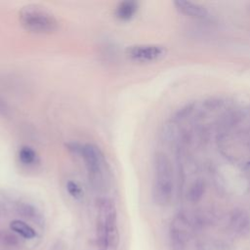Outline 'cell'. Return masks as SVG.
Segmentation results:
<instances>
[{"label":"cell","mask_w":250,"mask_h":250,"mask_svg":"<svg viewBox=\"0 0 250 250\" xmlns=\"http://www.w3.org/2000/svg\"><path fill=\"white\" fill-rule=\"evenodd\" d=\"M70 148L81 156L93 188L105 190L110 183V171L101 148L93 144H72Z\"/></svg>","instance_id":"1"},{"label":"cell","mask_w":250,"mask_h":250,"mask_svg":"<svg viewBox=\"0 0 250 250\" xmlns=\"http://www.w3.org/2000/svg\"><path fill=\"white\" fill-rule=\"evenodd\" d=\"M97 235L100 245L115 250L119 243L117 228V213L113 201L109 198H100L97 202Z\"/></svg>","instance_id":"2"},{"label":"cell","mask_w":250,"mask_h":250,"mask_svg":"<svg viewBox=\"0 0 250 250\" xmlns=\"http://www.w3.org/2000/svg\"><path fill=\"white\" fill-rule=\"evenodd\" d=\"M174 175L173 167L168 156L156 152L153 157L152 197L158 205L168 204L173 196Z\"/></svg>","instance_id":"3"},{"label":"cell","mask_w":250,"mask_h":250,"mask_svg":"<svg viewBox=\"0 0 250 250\" xmlns=\"http://www.w3.org/2000/svg\"><path fill=\"white\" fill-rule=\"evenodd\" d=\"M19 21L26 31L35 34H50L59 28L55 15L37 4L23 6L19 12Z\"/></svg>","instance_id":"4"},{"label":"cell","mask_w":250,"mask_h":250,"mask_svg":"<svg viewBox=\"0 0 250 250\" xmlns=\"http://www.w3.org/2000/svg\"><path fill=\"white\" fill-rule=\"evenodd\" d=\"M166 48L158 44H136L128 46L126 57L137 62H151L162 59L166 55Z\"/></svg>","instance_id":"5"},{"label":"cell","mask_w":250,"mask_h":250,"mask_svg":"<svg viewBox=\"0 0 250 250\" xmlns=\"http://www.w3.org/2000/svg\"><path fill=\"white\" fill-rule=\"evenodd\" d=\"M174 4L176 6V9L180 13L188 17H191L195 19H204L208 16V11L206 10V8L197 3L179 0V1H175Z\"/></svg>","instance_id":"6"},{"label":"cell","mask_w":250,"mask_h":250,"mask_svg":"<svg viewBox=\"0 0 250 250\" xmlns=\"http://www.w3.org/2000/svg\"><path fill=\"white\" fill-rule=\"evenodd\" d=\"M139 5L136 1L126 0L119 2L115 8L114 15L115 17L122 21H131L137 14Z\"/></svg>","instance_id":"7"},{"label":"cell","mask_w":250,"mask_h":250,"mask_svg":"<svg viewBox=\"0 0 250 250\" xmlns=\"http://www.w3.org/2000/svg\"><path fill=\"white\" fill-rule=\"evenodd\" d=\"M10 229L14 232L18 233L23 238L26 239H32L36 236L35 229L29 226L27 223L21 220H14L10 223Z\"/></svg>","instance_id":"8"},{"label":"cell","mask_w":250,"mask_h":250,"mask_svg":"<svg viewBox=\"0 0 250 250\" xmlns=\"http://www.w3.org/2000/svg\"><path fill=\"white\" fill-rule=\"evenodd\" d=\"M18 157L19 160L21 164L25 166H30L36 163L38 155L35 149H33L29 146H22L18 152Z\"/></svg>","instance_id":"9"},{"label":"cell","mask_w":250,"mask_h":250,"mask_svg":"<svg viewBox=\"0 0 250 250\" xmlns=\"http://www.w3.org/2000/svg\"><path fill=\"white\" fill-rule=\"evenodd\" d=\"M17 210L19 214L21 216L28 218L33 221H39L41 220V214L39 211L31 204L26 203V202H19L17 204Z\"/></svg>","instance_id":"10"},{"label":"cell","mask_w":250,"mask_h":250,"mask_svg":"<svg viewBox=\"0 0 250 250\" xmlns=\"http://www.w3.org/2000/svg\"><path fill=\"white\" fill-rule=\"evenodd\" d=\"M66 190L74 199H80L83 196V190L75 181H68L66 183Z\"/></svg>","instance_id":"11"},{"label":"cell","mask_w":250,"mask_h":250,"mask_svg":"<svg viewBox=\"0 0 250 250\" xmlns=\"http://www.w3.org/2000/svg\"><path fill=\"white\" fill-rule=\"evenodd\" d=\"M202 193H203V185H202V183H196L194 185V187L191 188L189 196L191 197V199L196 200L202 195Z\"/></svg>","instance_id":"12"},{"label":"cell","mask_w":250,"mask_h":250,"mask_svg":"<svg viewBox=\"0 0 250 250\" xmlns=\"http://www.w3.org/2000/svg\"><path fill=\"white\" fill-rule=\"evenodd\" d=\"M10 113V108L7 104V103L0 98V114H2L3 116H8Z\"/></svg>","instance_id":"13"},{"label":"cell","mask_w":250,"mask_h":250,"mask_svg":"<svg viewBox=\"0 0 250 250\" xmlns=\"http://www.w3.org/2000/svg\"><path fill=\"white\" fill-rule=\"evenodd\" d=\"M102 250H104V249H102Z\"/></svg>","instance_id":"14"}]
</instances>
